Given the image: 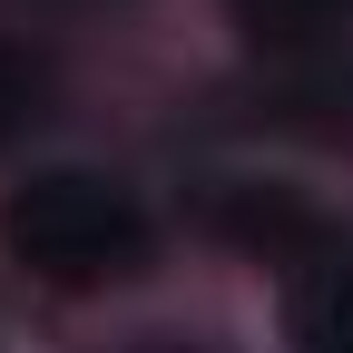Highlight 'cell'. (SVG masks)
Wrapping results in <instances>:
<instances>
[{"label":"cell","instance_id":"3","mask_svg":"<svg viewBox=\"0 0 353 353\" xmlns=\"http://www.w3.org/2000/svg\"><path fill=\"white\" fill-rule=\"evenodd\" d=\"M255 50H324L353 30V0H226Z\"/></svg>","mask_w":353,"mask_h":353},{"label":"cell","instance_id":"2","mask_svg":"<svg viewBox=\"0 0 353 353\" xmlns=\"http://www.w3.org/2000/svg\"><path fill=\"white\" fill-rule=\"evenodd\" d=\"M294 343L304 353H353V245L314 255L294 275Z\"/></svg>","mask_w":353,"mask_h":353},{"label":"cell","instance_id":"1","mask_svg":"<svg viewBox=\"0 0 353 353\" xmlns=\"http://www.w3.org/2000/svg\"><path fill=\"white\" fill-rule=\"evenodd\" d=\"M0 245H10L39 285L88 294V285H128L148 265V206L118 176L88 167H39L30 187L0 196Z\"/></svg>","mask_w":353,"mask_h":353}]
</instances>
